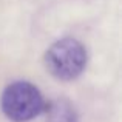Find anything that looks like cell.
<instances>
[{"label": "cell", "mask_w": 122, "mask_h": 122, "mask_svg": "<svg viewBox=\"0 0 122 122\" xmlns=\"http://www.w3.org/2000/svg\"><path fill=\"white\" fill-rule=\"evenodd\" d=\"M45 99L36 85L26 81L9 83L2 93L0 107L12 122H28L40 116L45 110Z\"/></svg>", "instance_id": "6da1fadb"}, {"label": "cell", "mask_w": 122, "mask_h": 122, "mask_svg": "<svg viewBox=\"0 0 122 122\" xmlns=\"http://www.w3.org/2000/svg\"><path fill=\"white\" fill-rule=\"evenodd\" d=\"M88 54L77 39L65 37L54 42L43 56L48 73L59 81H73L79 77L86 66Z\"/></svg>", "instance_id": "7a4b0ae2"}, {"label": "cell", "mask_w": 122, "mask_h": 122, "mask_svg": "<svg viewBox=\"0 0 122 122\" xmlns=\"http://www.w3.org/2000/svg\"><path fill=\"white\" fill-rule=\"evenodd\" d=\"M45 113L48 122H77V113L74 107L65 99L51 101L45 104Z\"/></svg>", "instance_id": "3957f363"}]
</instances>
